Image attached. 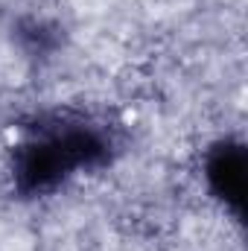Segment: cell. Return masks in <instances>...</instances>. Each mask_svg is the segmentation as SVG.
<instances>
[{"instance_id": "3", "label": "cell", "mask_w": 248, "mask_h": 251, "mask_svg": "<svg viewBox=\"0 0 248 251\" xmlns=\"http://www.w3.org/2000/svg\"><path fill=\"white\" fill-rule=\"evenodd\" d=\"M15 35L24 44V50L32 53V56H47V53H53L59 47V26L50 24V21H44V18H26V21H21L18 29H15Z\"/></svg>"}, {"instance_id": "2", "label": "cell", "mask_w": 248, "mask_h": 251, "mask_svg": "<svg viewBox=\"0 0 248 251\" xmlns=\"http://www.w3.org/2000/svg\"><path fill=\"white\" fill-rule=\"evenodd\" d=\"M207 184L216 193V199H222L234 213L243 210V196H246V155L237 143H219L210 155H207V167H204Z\"/></svg>"}, {"instance_id": "1", "label": "cell", "mask_w": 248, "mask_h": 251, "mask_svg": "<svg viewBox=\"0 0 248 251\" xmlns=\"http://www.w3.org/2000/svg\"><path fill=\"white\" fill-rule=\"evenodd\" d=\"M111 137L85 120L38 126L12 155V178L21 196H44L79 170H97L111 161Z\"/></svg>"}]
</instances>
